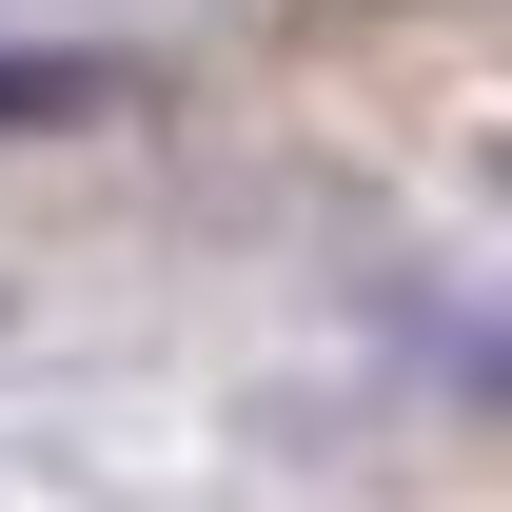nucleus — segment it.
I'll return each instance as SVG.
<instances>
[{
  "label": "nucleus",
  "instance_id": "obj_2",
  "mask_svg": "<svg viewBox=\"0 0 512 512\" xmlns=\"http://www.w3.org/2000/svg\"><path fill=\"white\" fill-rule=\"evenodd\" d=\"M453 375H473V394L512 414V316H473V335H453Z\"/></svg>",
  "mask_w": 512,
  "mask_h": 512
},
{
  "label": "nucleus",
  "instance_id": "obj_1",
  "mask_svg": "<svg viewBox=\"0 0 512 512\" xmlns=\"http://www.w3.org/2000/svg\"><path fill=\"white\" fill-rule=\"evenodd\" d=\"M99 99H119L99 40H0V119H99Z\"/></svg>",
  "mask_w": 512,
  "mask_h": 512
}]
</instances>
